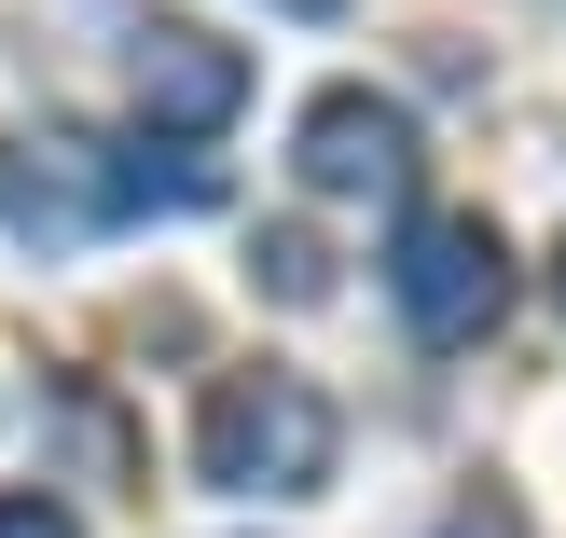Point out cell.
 I'll return each instance as SVG.
<instances>
[{"label":"cell","mask_w":566,"mask_h":538,"mask_svg":"<svg viewBox=\"0 0 566 538\" xmlns=\"http://www.w3.org/2000/svg\"><path fill=\"white\" fill-rule=\"evenodd\" d=\"M111 152L97 138H14L0 152V235L14 249H83V235H111Z\"/></svg>","instance_id":"cell-4"},{"label":"cell","mask_w":566,"mask_h":538,"mask_svg":"<svg viewBox=\"0 0 566 538\" xmlns=\"http://www.w3.org/2000/svg\"><path fill=\"white\" fill-rule=\"evenodd\" d=\"M291 166H304V193H332V208L415 193V110H401V97H374V83H332V97H304Z\"/></svg>","instance_id":"cell-3"},{"label":"cell","mask_w":566,"mask_h":538,"mask_svg":"<svg viewBox=\"0 0 566 538\" xmlns=\"http://www.w3.org/2000/svg\"><path fill=\"white\" fill-rule=\"evenodd\" d=\"M263 276H276V304H318V291H332V276H318V249H304V235H263Z\"/></svg>","instance_id":"cell-6"},{"label":"cell","mask_w":566,"mask_h":538,"mask_svg":"<svg viewBox=\"0 0 566 538\" xmlns=\"http://www.w3.org/2000/svg\"><path fill=\"white\" fill-rule=\"evenodd\" d=\"M0 538H83V525L55 511V497H0Z\"/></svg>","instance_id":"cell-7"},{"label":"cell","mask_w":566,"mask_h":538,"mask_svg":"<svg viewBox=\"0 0 566 538\" xmlns=\"http://www.w3.org/2000/svg\"><path fill=\"white\" fill-rule=\"evenodd\" d=\"M387 304H401L415 346H484L512 318V249H497L484 208H415L387 235Z\"/></svg>","instance_id":"cell-2"},{"label":"cell","mask_w":566,"mask_h":538,"mask_svg":"<svg viewBox=\"0 0 566 538\" xmlns=\"http://www.w3.org/2000/svg\"><path fill=\"white\" fill-rule=\"evenodd\" d=\"M276 14H346V0H276Z\"/></svg>","instance_id":"cell-9"},{"label":"cell","mask_w":566,"mask_h":538,"mask_svg":"<svg viewBox=\"0 0 566 538\" xmlns=\"http://www.w3.org/2000/svg\"><path fill=\"white\" fill-rule=\"evenodd\" d=\"M553 304H566V249H553Z\"/></svg>","instance_id":"cell-10"},{"label":"cell","mask_w":566,"mask_h":538,"mask_svg":"<svg viewBox=\"0 0 566 538\" xmlns=\"http://www.w3.org/2000/svg\"><path fill=\"white\" fill-rule=\"evenodd\" d=\"M138 125H166V138H221L249 110V55L221 42V28H180V14H153L138 28Z\"/></svg>","instance_id":"cell-5"},{"label":"cell","mask_w":566,"mask_h":538,"mask_svg":"<svg viewBox=\"0 0 566 538\" xmlns=\"http://www.w3.org/2000/svg\"><path fill=\"white\" fill-rule=\"evenodd\" d=\"M332 401L304 373H221L208 414H193V470H208L221 497H318L332 484Z\"/></svg>","instance_id":"cell-1"},{"label":"cell","mask_w":566,"mask_h":538,"mask_svg":"<svg viewBox=\"0 0 566 538\" xmlns=\"http://www.w3.org/2000/svg\"><path fill=\"white\" fill-rule=\"evenodd\" d=\"M442 538H525L512 511H457V525H442Z\"/></svg>","instance_id":"cell-8"}]
</instances>
